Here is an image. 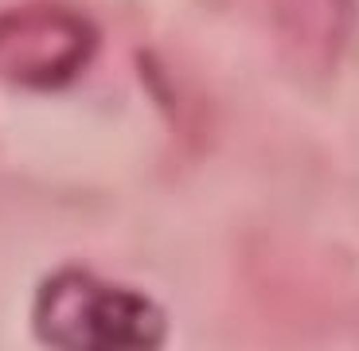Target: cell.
I'll return each mask as SVG.
<instances>
[{
    "label": "cell",
    "instance_id": "cell-1",
    "mask_svg": "<svg viewBox=\"0 0 359 351\" xmlns=\"http://www.w3.org/2000/svg\"><path fill=\"white\" fill-rule=\"evenodd\" d=\"M39 343L67 351H141L164 343L168 320L153 297L102 281L86 270H63L43 281L32 308Z\"/></svg>",
    "mask_w": 359,
    "mask_h": 351
},
{
    "label": "cell",
    "instance_id": "cell-2",
    "mask_svg": "<svg viewBox=\"0 0 359 351\" xmlns=\"http://www.w3.org/2000/svg\"><path fill=\"white\" fill-rule=\"evenodd\" d=\"M98 51V32L63 4H24L0 16V78L27 90H63Z\"/></svg>",
    "mask_w": 359,
    "mask_h": 351
},
{
    "label": "cell",
    "instance_id": "cell-3",
    "mask_svg": "<svg viewBox=\"0 0 359 351\" xmlns=\"http://www.w3.org/2000/svg\"><path fill=\"white\" fill-rule=\"evenodd\" d=\"M273 27L293 59L332 63L351 27V0H269Z\"/></svg>",
    "mask_w": 359,
    "mask_h": 351
}]
</instances>
